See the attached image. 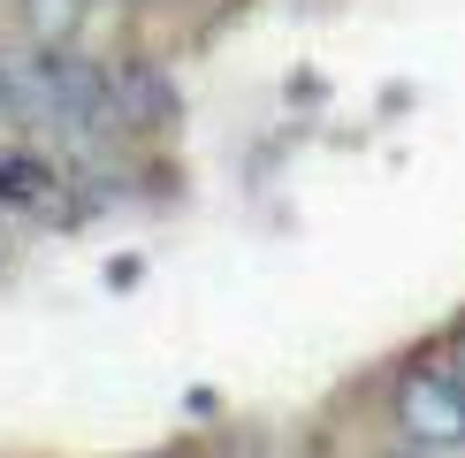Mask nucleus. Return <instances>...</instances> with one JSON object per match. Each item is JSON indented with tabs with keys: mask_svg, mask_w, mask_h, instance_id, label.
I'll use <instances>...</instances> for the list:
<instances>
[{
	"mask_svg": "<svg viewBox=\"0 0 465 458\" xmlns=\"http://www.w3.org/2000/svg\"><path fill=\"white\" fill-rule=\"evenodd\" d=\"M458 374H465V344H458Z\"/></svg>",
	"mask_w": 465,
	"mask_h": 458,
	"instance_id": "nucleus-7",
	"label": "nucleus"
},
{
	"mask_svg": "<svg viewBox=\"0 0 465 458\" xmlns=\"http://www.w3.org/2000/svg\"><path fill=\"white\" fill-rule=\"evenodd\" d=\"M54 191H62V168H54L38 145H0V206H15V214H38Z\"/></svg>",
	"mask_w": 465,
	"mask_h": 458,
	"instance_id": "nucleus-4",
	"label": "nucleus"
},
{
	"mask_svg": "<svg viewBox=\"0 0 465 458\" xmlns=\"http://www.w3.org/2000/svg\"><path fill=\"white\" fill-rule=\"evenodd\" d=\"M390 428L412 458H465V374L458 352H420L390 382Z\"/></svg>",
	"mask_w": 465,
	"mask_h": 458,
	"instance_id": "nucleus-1",
	"label": "nucleus"
},
{
	"mask_svg": "<svg viewBox=\"0 0 465 458\" xmlns=\"http://www.w3.org/2000/svg\"><path fill=\"white\" fill-rule=\"evenodd\" d=\"M8 8H15V31L38 54H92L114 0H8Z\"/></svg>",
	"mask_w": 465,
	"mask_h": 458,
	"instance_id": "nucleus-3",
	"label": "nucleus"
},
{
	"mask_svg": "<svg viewBox=\"0 0 465 458\" xmlns=\"http://www.w3.org/2000/svg\"><path fill=\"white\" fill-rule=\"evenodd\" d=\"M0 130H31V85H24V54H0Z\"/></svg>",
	"mask_w": 465,
	"mask_h": 458,
	"instance_id": "nucleus-5",
	"label": "nucleus"
},
{
	"mask_svg": "<svg viewBox=\"0 0 465 458\" xmlns=\"http://www.w3.org/2000/svg\"><path fill=\"white\" fill-rule=\"evenodd\" d=\"M114 8H138V15H161V8H183V0H114Z\"/></svg>",
	"mask_w": 465,
	"mask_h": 458,
	"instance_id": "nucleus-6",
	"label": "nucleus"
},
{
	"mask_svg": "<svg viewBox=\"0 0 465 458\" xmlns=\"http://www.w3.org/2000/svg\"><path fill=\"white\" fill-rule=\"evenodd\" d=\"M100 76H107L114 130H123V138H153V130L176 123V85L153 62H138V54H100Z\"/></svg>",
	"mask_w": 465,
	"mask_h": 458,
	"instance_id": "nucleus-2",
	"label": "nucleus"
}]
</instances>
